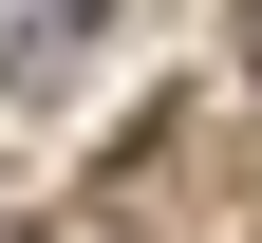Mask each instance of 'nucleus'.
Returning <instances> with one entry per match:
<instances>
[{
    "mask_svg": "<svg viewBox=\"0 0 262 243\" xmlns=\"http://www.w3.org/2000/svg\"><path fill=\"white\" fill-rule=\"evenodd\" d=\"M244 75H262V0H244Z\"/></svg>",
    "mask_w": 262,
    "mask_h": 243,
    "instance_id": "nucleus-1",
    "label": "nucleus"
}]
</instances>
